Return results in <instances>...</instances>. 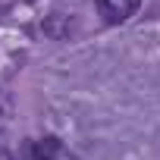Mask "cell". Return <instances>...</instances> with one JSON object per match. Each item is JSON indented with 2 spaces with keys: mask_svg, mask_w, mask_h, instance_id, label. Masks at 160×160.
I'll list each match as a JSON object with an SVG mask.
<instances>
[{
  "mask_svg": "<svg viewBox=\"0 0 160 160\" xmlns=\"http://www.w3.org/2000/svg\"><path fill=\"white\" fill-rule=\"evenodd\" d=\"M138 7H141V0H98V10H101L104 22H110V25L132 19L138 13Z\"/></svg>",
  "mask_w": 160,
  "mask_h": 160,
  "instance_id": "cell-2",
  "label": "cell"
},
{
  "mask_svg": "<svg viewBox=\"0 0 160 160\" xmlns=\"http://www.w3.org/2000/svg\"><path fill=\"white\" fill-rule=\"evenodd\" d=\"M22 160H78L57 135H44V138H35L25 144L22 151Z\"/></svg>",
  "mask_w": 160,
  "mask_h": 160,
  "instance_id": "cell-1",
  "label": "cell"
}]
</instances>
